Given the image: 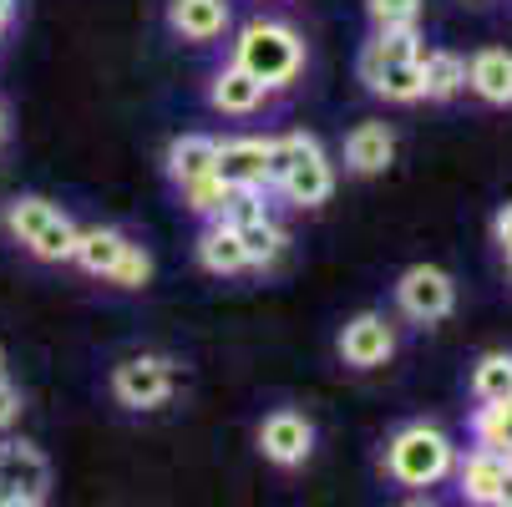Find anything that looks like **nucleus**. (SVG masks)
Instances as JSON below:
<instances>
[{
  "label": "nucleus",
  "instance_id": "obj_11",
  "mask_svg": "<svg viewBox=\"0 0 512 507\" xmlns=\"http://www.w3.org/2000/svg\"><path fill=\"white\" fill-rule=\"evenodd\" d=\"M335 350H340V360L350 371H376V366H386V360L396 355V325L381 310H360V315H350L340 325Z\"/></svg>",
  "mask_w": 512,
  "mask_h": 507
},
{
  "label": "nucleus",
  "instance_id": "obj_29",
  "mask_svg": "<svg viewBox=\"0 0 512 507\" xmlns=\"http://www.w3.org/2000/svg\"><path fill=\"white\" fill-rule=\"evenodd\" d=\"M492 507H512V467H507V477H502V487H497V502Z\"/></svg>",
  "mask_w": 512,
  "mask_h": 507
},
{
  "label": "nucleus",
  "instance_id": "obj_4",
  "mask_svg": "<svg viewBox=\"0 0 512 507\" xmlns=\"http://www.w3.org/2000/svg\"><path fill=\"white\" fill-rule=\"evenodd\" d=\"M71 264H77L82 274H92V279L117 284V289H148V279H153V254L142 249V244H132L112 224L82 229L77 234V249H71Z\"/></svg>",
  "mask_w": 512,
  "mask_h": 507
},
{
  "label": "nucleus",
  "instance_id": "obj_30",
  "mask_svg": "<svg viewBox=\"0 0 512 507\" xmlns=\"http://www.w3.org/2000/svg\"><path fill=\"white\" fill-rule=\"evenodd\" d=\"M406 507H436V502H426V497H416V502H406Z\"/></svg>",
  "mask_w": 512,
  "mask_h": 507
},
{
  "label": "nucleus",
  "instance_id": "obj_28",
  "mask_svg": "<svg viewBox=\"0 0 512 507\" xmlns=\"http://www.w3.org/2000/svg\"><path fill=\"white\" fill-rule=\"evenodd\" d=\"M11 21H16V0H0V41H6Z\"/></svg>",
  "mask_w": 512,
  "mask_h": 507
},
{
  "label": "nucleus",
  "instance_id": "obj_6",
  "mask_svg": "<svg viewBox=\"0 0 512 507\" xmlns=\"http://www.w3.org/2000/svg\"><path fill=\"white\" fill-rule=\"evenodd\" d=\"M107 386H112V401L127 406V411H158L178 391V360L148 355V350H142V355H122L112 366V376H107Z\"/></svg>",
  "mask_w": 512,
  "mask_h": 507
},
{
  "label": "nucleus",
  "instance_id": "obj_27",
  "mask_svg": "<svg viewBox=\"0 0 512 507\" xmlns=\"http://www.w3.org/2000/svg\"><path fill=\"white\" fill-rule=\"evenodd\" d=\"M492 239L502 244V254L512 249V203H502V208H497V219H492Z\"/></svg>",
  "mask_w": 512,
  "mask_h": 507
},
{
  "label": "nucleus",
  "instance_id": "obj_8",
  "mask_svg": "<svg viewBox=\"0 0 512 507\" xmlns=\"http://www.w3.org/2000/svg\"><path fill=\"white\" fill-rule=\"evenodd\" d=\"M396 310L411 325H442L457 310V279L436 264H411L396 279Z\"/></svg>",
  "mask_w": 512,
  "mask_h": 507
},
{
  "label": "nucleus",
  "instance_id": "obj_34",
  "mask_svg": "<svg viewBox=\"0 0 512 507\" xmlns=\"http://www.w3.org/2000/svg\"><path fill=\"white\" fill-rule=\"evenodd\" d=\"M507 269H512V249H507Z\"/></svg>",
  "mask_w": 512,
  "mask_h": 507
},
{
  "label": "nucleus",
  "instance_id": "obj_5",
  "mask_svg": "<svg viewBox=\"0 0 512 507\" xmlns=\"http://www.w3.org/2000/svg\"><path fill=\"white\" fill-rule=\"evenodd\" d=\"M457 472V447L447 431H436L426 421L401 426L396 437L386 442V477L401 487H436L442 477Z\"/></svg>",
  "mask_w": 512,
  "mask_h": 507
},
{
  "label": "nucleus",
  "instance_id": "obj_20",
  "mask_svg": "<svg viewBox=\"0 0 512 507\" xmlns=\"http://www.w3.org/2000/svg\"><path fill=\"white\" fill-rule=\"evenodd\" d=\"M416 56H421V31H376L360 46V82H371L376 71L416 61Z\"/></svg>",
  "mask_w": 512,
  "mask_h": 507
},
{
  "label": "nucleus",
  "instance_id": "obj_15",
  "mask_svg": "<svg viewBox=\"0 0 512 507\" xmlns=\"http://www.w3.org/2000/svg\"><path fill=\"white\" fill-rule=\"evenodd\" d=\"M193 254H198V264H203L213 279L249 274V254H244L239 229H234L229 219H208V224H203V234H198V244H193Z\"/></svg>",
  "mask_w": 512,
  "mask_h": 507
},
{
  "label": "nucleus",
  "instance_id": "obj_19",
  "mask_svg": "<svg viewBox=\"0 0 512 507\" xmlns=\"http://www.w3.org/2000/svg\"><path fill=\"white\" fill-rule=\"evenodd\" d=\"M462 87H467V56L421 46V102H452Z\"/></svg>",
  "mask_w": 512,
  "mask_h": 507
},
{
  "label": "nucleus",
  "instance_id": "obj_13",
  "mask_svg": "<svg viewBox=\"0 0 512 507\" xmlns=\"http://www.w3.org/2000/svg\"><path fill=\"white\" fill-rule=\"evenodd\" d=\"M163 21L183 46H218L234 26V6L229 0H168Z\"/></svg>",
  "mask_w": 512,
  "mask_h": 507
},
{
  "label": "nucleus",
  "instance_id": "obj_14",
  "mask_svg": "<svg viewBox=\"0 0 512 507\" xmlns=\"http://www.w3.org/2000/svg\"><path fill=\"white\" fill-rule=\"evenodd\" d=\"M340 163L355 178L386 173L396 163V132H391V122H360V127H350L345 142H340Z\"/></svg>",
  "mask_w": 512,
  "mask_h": 507
},
{
  "label": "nucleus",
  "instance_id": "obj_17",
  "mask_svg": "<svg viewBox=\"0 0 512 507\" xmlns=\"http://www.w3.org/2000/svg\"><path fill=\"white\" fill-rule=\"evenodd\" d=\"M467 87L487 102V107H512V51L487 46L467 61Z\"/></svg>",
  "mask_w": 512,
  "mask_h": 507
},
{
  "label": "nucleus",
  "instance_id": "obj_26",
  "mask_svg": "<svg viewBox=\"0 0 512 507\" xmlns=\"http://www.w3.org/2000/svg\"><path fill=\"white\" fill-rule=\"evenodd\" d=\"M21 411H26L21 386H16V381H6V371H0V431H11V426L21 421Z\"/></svg>",
  "mask_w": 512,
  "mask_h": 507
},
{
  "label": "nucleus",
  "instance_id": "obj_18",
  "mask_svg": "<svg viewBox=\"0 0 512 507\" xmlns=\"http://www.w3.org/2000/svg\"><path fill=\"white\" fill-rule=\"evenodd\" d=\"M213 153H218V137H208V132H178L168 142V153H163V168H168L173 188L213 173Z\"/></svg>",
  "mask_w": 512,
  "mask_h": 507
},
{
  "label": "nucleus",
  "instance_id": "obj_16",
  "mask_svg": "<svg viewBox=\"0 0 512 507\" xmlns=\"http://www.w3.org/2000/svg\"><path fill=\"white\" fill-rule=\"evenodd\" d=\"M507 467H512V457L477 447V452H467V462L457 467V492H462L472 507H492V502H497V487H502V477H507Z\"/></svg>",
  "mask_w": 512,
  "mask_h": 507
},
{
  "label": "nucleus",
  "instance_id": "obj_33",
  "mask_svg": "<svg viewBox=\"0 0 512 507\" xmlns=\"http://www.w3.org/2000/svg\"><path fill=\"white\" fill-rule=\"evenodd\" d=\"M0 507H16V502H6V497H0Z\"/></svg>",
  "mask_w": 512,
  "mask_h": 507
},
{
  "label": "nucleus",
  "instance_id": "obj_25",
  "mask_svg": "<svg viewBox=\"0 0 512 507\" xmlns=\"http://www.w3.org/2000/svg\"><path fill=\"white\" fill-rule=\"evenodd\" d=\"M365 16L376 31H416L421 0H365Z\"/></svg>",
  "mask_w": 512,
  "mask_h": 507
},
{
  "label": "nucleus",
  "instance_id": "obj_10",
  "mask_svg": "<svg viewBox=\"0 0 512 507\" xmlns=\"http://www.w3.org/2000/svg\"><path fill=\"white\" fill-rule=\"evenodd\" d=\"M0 497L16 507H46L51 497V462L31 442H0Z\"/></svg>",
  "mask_w": 512,
  "mask_h": 507
},
{
  "label": "nucleus",
  "instance_id": "obj_3",
  "mask_svg": "<svg viewBox=\"0 0 512 507\" xmlns=\"http://www.w3.org/2000/svg\"><path fill=\"white\" fill-rule=\"evenodd\" d=\"M6 234L41 264H71V249H77L82 229L61 203H51L41 193H21L6 203Z\"/></svg>",
  "mask_w": 512,
  "mask_h": 507
},
{
  "label": "nucleus",
  "instance_id": "obj_22",
  "mask_svg": "<svg viewBox=\"0 0 512 507\" xmlns=\"http://www.w3.org/2000/svg\"><path fill=\"white\" fill-rule=\"evenodd\" d=\"M371 87L381 102H396V107H411V102H421V56L416 61H401V66H386V71H376Z\"/></svg>",
  "mask_w": 512,
  "mask_h": 507
},
{
  "label": "nucleus",
  "instance_id": "obj_24",
  "mask_svg": "<svg viewBox=\"0 0 512 507\" xmlns=\"http://www.w3.org/2000/svg\"><path fill=\"white\" fill-rule=\"evenodd\" d=\"M178 198H183V208L193 213V219H224V213H229V203H234V193L224 188V183H218L213 173H203V178H193V183H183L178 188Z\"/></svg>",
  "mask_w": 512,
  "mask_h": 507
},
{
  "label": "nucleus",
  "instance_id": "obj_31",
  "mask_svg": "<svg viewBox=\"0 0 512 507\" xmlns=\"http://www.w3.org/2000/svg\"><path fill=\"white\" fill-rule=\"evenodd\" d=\"M0 137H6V107H0Z\"/></svg>",
  "mask_w": 512,
  "mask_h": 507
},
{
  "label": "nucleus",
  "instance_id": "obj_7",
  "mask_svg": "<svg viewBox=\"0 0 512 507\" xmlns=\"http://www.w3.org/2000/svg\"><path fill=\"white\" fill-rule=\"evenodd\" d=\"M213 178L224 183L229 193H259V198H269V188H274V137H259V132L218 137Z\"/></svg>",
  "mask_w": 512,
  "mask_h": 507
},
{
  "label": "nucleus",
  "instance_id": "obj_21",
  "mask_svg": "<svg viewBox=\"0 0 512 507\" xmlns=\"http://www.w3.org/2000/svg\"><path fill=\"white\" fill-rule=\"evenodd\" d=\"M472 396L482 406L512 396V350H492V355L477 360V366H472Z\"/></svg>",
  "mask_w": 512,
  "mask_h": 507
},
{
  "label": "nucleus",
  "instance_id": "obj_2",
  "mask_svg": "<svg viewBox=\"0 0 512 507\" xmlns=\"http://www.w3.org/2000/svg\"><path fill=\"white\" fill-rule=\"evenodd\" d=\"M335 193V163L320 148L315 132H279L274 137V188L269 198L289 203V208H325Z\"/></svg>",
  "mask_w": 512,
  "mask_h": 507
},
{
  "label": "nucleus",
  "instance_id": "obj_32",
  "mask_svg": "<svg viewBox=\"0 0 512 507\" xmlns=\"http://www.w3.org/2000/svg\"><path fill=\"white\" fill-rule=\"evenodd\" d=\"M0 366H6V345H0Z\"/></svg>",
  "mask_w": 512,
  "mask_h": 507
},
{
  "label": "nucleus",
  "instance_id": "obj_9",
  "mask_svg": "<svg viewBox=\"0 0 512 507\" xmlns=\"http://www.w3.org/2000/svg\"><path fill=\"white\" fill-rule=\"evenodd\" d=\"M254 442H259L264 462H274L279 472H295V467H305L315 457V421L305 411H295V406H274L259 421Z\"/></svg>",
  "mask_w": 512,
  "mask_h": 507
},
{
  "label": "nucleus",
  "instance_id": "obj_1",
  "mask_svg": "<svg viewBox=\"0 0 512 507\" xmlns=\"http://www.w3.org/2000/svg\"><path fill=\"white\" fill-rule=\"evenodd\" d=\"M229 61L244 66L254 82H264L279 97V92L300 87L305 66H310V46H305V36L295 26L279 21V16H249L234 31V41H229Z\"/></svg>",
  "mask_w": 512,
  "mask_h": 507
},
{
  "label": "nucleus",
  "instance_id": "obj_23",
  "mask_svg": "<svg viewBox=\"0 0 512 507\" xmlns=\"http://www.w3.org/2000/svg\"><path fill=\"white\" fill-rule=\"evenodd\" d=\"M472 437H477V447L512 457V396H507V401H492V406H477Z\"/></svg>",
  "mask_w": 512,
  "mask_h": 507
},
{
  "label": "nucleus",
  "instance_id": "obj_12",
  "mask_svg": "<svg viewBox=\"0 0 512 507\" xmlns=\"http://www.w3.org/2000/svg\"><path fill=\"white\" fill-rule=\"evenodd\" d=\"M203 97H208V107H213L218 117H234V122H249V117H259V112L274 107V92H269L264 82H254L249 71L234 66V61H218V66L208 71Z\"/></svg>",
  "mask_w": 512,
  "mask_h": 507
}]
</instances>
